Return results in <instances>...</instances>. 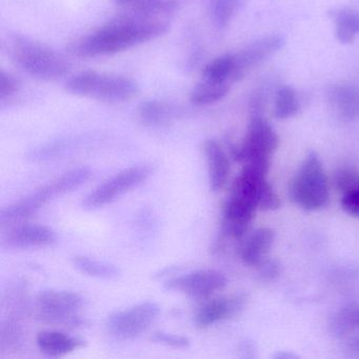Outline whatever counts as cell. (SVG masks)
Wrapping results in <instances>:
<instances>
[{
  "label": "cell",
  "mask_w": 359,
  "mask_h": 359,
  "mask_svg": "<svg viewBox=\"0 0 359 359\" xmlns=\"http://www.w3.org/2000/svg\"><path fill=\"white\" fill-rule=\"evenodd\" d=\"M256 211L257 210L252 205L229 196L222 209V234L233 238H241L247 233Z\"/></svg>",
  "instance_id": "cell-14"
},
{
  "label": "cell",
  "mask_w": 359,
  "mask_h": 359,
  "mask_svg": "<svg viewBox=\"0 0 359 359\" xmlns=\"http://www.w3.org/2000/svg\"><path fill=\"white\" fill-rule=\"evenodd\" d=\"M151 339L156 344L171 346L174 348H186L190 346V340L186 336L165 333V332H155Z\"/></svg>",
  "instance_id": "cell-30"
},
{
  "label": "cell",
  "mask_w": 359,
  "mask_h": 359,
  "mask_svg": "<svg viewBox=\"0 0 359 359\" xmlns=\"http://www.w3.org/2000/svg\"><path fill=\"white\" fill-rule=\"evenodd\" d=\"M203 152L209 171L210 189L212 192H218L228 182L230 161L222 144L215 140H208L203 144Z\"/></svg>",
  "instance_id": "cell-16"
},
{
  "label": "cell",
  "mask_w": 359,
  "mask_h": 359,
  "mask_svg": "<svg viewBox=\"0 0 359 359\" xmlns=\"http://www.w3.org/2000/svg\"><path fill=\"white\" fill-rule=\"evenodd\" d=\"M278 147V136L272 126L262 116L252 115L247 135L241 147H231L235 161L269 171L271 157Z\"/></svg>",
  "instance_id": "cell-5"
},
{
  "label": "cell",
  "mask_w": 359,
  "mask_h": 359,
  "mask_svg": "<svg viewBox=\"0 0 359 359\" xmlns=\"http://www.w3.org/2000/svg\"><path fill=\"white\" fill-rule=\"evenodd\" d=\"M67 90L74 95L104 102H123L138 94V85L129 77L86 71L67 83Z\"/></svg>",
  "instance_id": "cell-3"
},
{
  "label": "cell",
  "mask_w": 359,
  "mask_h": 359,
  "mask_svg": "<svg viewBox=\"0 0 359 359\" xmlns=\"http://www.w3.org/2000/svg\"><path fill=\"white\" fill-rule=\"evenodd\" d=\"M332 331L335 335L344 336L348 331L359 329V306H348L340 311L333 319Z\"/></svg>",
  "instance_id": "cell-29"
},
{
  "label": "cell",
  "mask_w": 359,
  "mask_h": 359,
  "mask_svg": "<svg viewBox=\"0 0 359 359\" xmlns=\"http://www.w3.org/2000/svg\"><path fill=\"white\" fill-rule=\"evenodd\" d=\"M114 3L137 13L157 16L175 11L180 7V0H114Z\"/></svg>",
  "instance_id": "cell-24"
},
{
  "label": "cell",
  "mask_w": 359,
  "mask_h": 359,
  "mask_svg": "<svg viewBox=\"0 0 359 359\" xmlns=\"http://www.w3.org/2000/svg\"><path fill=\"white\" fill-rule=\"evenodd\" d=\"M39 350L50 357H62L83 348L86 341L81 338L74 337L57 331L39 332L36 337Z\"/></svg>",
  "instance_id": "cell-18"
},
{
  "label": "cell",
  "mask_w": 359,
  "mask_h": 359,
  "mask_svg": "<svg viewBox=\"0 0 359 359\" xmlns=\"http://www.w3.org/2000/svg\"><path fill=\"white\" fill-rule=\"evenodd\" d=\"M20 89V81L18 77L11 73L0 72V100H5L7 98L15 95Z\"/></svg>",
  "instance_id": "cell-31"
},
{
  "label": "cell",
  "mask_w": 359,
  "mask_h": 359,
  "mask_svg": "<svg viewBox=\"0 0 359 359\" xmlns=\"http://www.w3.org/2000/svg\"><path fill=\"white\" fill-rule=\"evenodd\" d=\"M169 22L137 13L118 16L91 34L75 39L67 50L79 58L113 55L158 39L169 31Z\"/></svg>",
  "instance_id": "cell-1"
},
{
  "label": "cell",
  "mask_w": 359,
  "mask_h": 359,
  "mask_svg": "<svg viewBox=\"0 0 359 359\" xmlns=\"http://www.w3.org/2000/svg\"><path fill=\"white\" fill-rule=\"evenodd\" d=\"M159 312L161 308L155 302H140L131 308L111 314L107 320V327L117 339H133L154 323Z\"/></svg>",
  "instance_id": "cell-9"
},
{
  "label": "cell",
  "mask_w": 359,
  "mask_h": 359,
  "mask_svg": "<svg viewBox=\"0 0 359 359\" xmlns=\"http://www.w3.org/2000/svg\"><path fill=\"white\" fill-rule=\"evenodd\" d=\"M283 46H285V39L283 36L270 35L249 43L238 53L234 54L233 57H234L235 69L232 79L233 83L241 81L250 69L276 53Z\"/></svg>",
  "instance_id": "cell-11"
},
{
  "label": "cell",
  "mask_w": 359,
  "mask_h": 359,
  "mask_svg": "<svg viewBox=\"0 0 359 359\" xmlns=\"http://www.w3.org/2000/svg\"><path fill=\"white\" fill-rule=\"evenodd\" d=\"M247 300V295L243 293L210 300L197 311L194 317L195 325L203 329L224 319L236 316L245 308Z\"/></svg>",
  "instance_id": "cell-12"
},
{
  "label": "cell",
  "mask_w": 359,
  "mask_h": 359,
  "mask_svg": "<svg viewBox=\"0 0 359 359\" xmlns=\"http://www.w3.org/2000/svg\"><path fill=\"white\" fill-rule=\"evenodd\" d=\"M57 235L52 229L41 224H22L11 229L4 241L18 249L49 247L56 243Z\"/></svg>",
  "instance_id": "cell-15"
},
{
  "label": "cell",
  "mask_w": 359,
  "mask_h": 359,
  "mask_svg": "<svg viewBox=\"0 0 359 359\" xmlns=\"http://www.w3.org/2000/svg\"><path fill=\"white\" fill-rule=\"evenodd\" d=\"M336 37L344 45L352 43L359 34V13L355 10L339 9L333 13Z\"/></svg>",
  "instance_id": "cell-21"
},
{
  "label": "cell",
  "mask_w": 359,
  "mask_h": 359,
  "mask_svg": "<svg viewBox=\"0 0 359 359\" xmlns=\"http://www.w3.org/2000/svg\"><path fill=\"white\" fill-rule=\"evenodd\" d=\"M268 171L245 165L233 182L230 196L235 197L256 210L273 211L280 207V201L266 182Z\"/></svg>",
  "instance_id": "cell-6"
},
{
  "label": "cell",
  "mask_w": 359,
  "mask_h": 359,
  "mask_svg": "<svg viewBox=\"0 0 359 359\" xmlns=\"http://www.w3.org/2000/svg\"><path fill=\"white\" fill-rule=\"evenodd\" d=\"M341 207L346 213L359 217V182L344 192Z\"/></svg>",
  "instance_id": "cell-32"
},
{
  "label": "cell",
  "mask_w": 359,
  "mask_h": 359,
  "mask_svg": "<svg viewBox=\"0 0 359 359\" xmlns=\"http://www.w3.org/2000/svg\"><path fill=\"white\" fill-rule=\"evenodd\" d=\"M72 264L79 272L95 278H116L121 273V269L115 264L102 262V260L93 259L88 256H74L72 258Z\"/></svg>",
  "instance_id": "cell-20"
},
{
  "label": "cell",
  "mask_w": 359,
  "mask_h": 359,
  "mask_svg": "<svg viewBox=\"0 0 359 359\" xmlns=\"http://www.w3.org/2000/svg\"><path fill=\"white\" fill-rule=\"evenodd\" d=\"M274 231L260 228L254 231L243 241L241 248V257L248 266H257L266 258V254L274 243Z\"/></svg>",
  "instance_id": "cell-17"
},
{
  "label": "cell",
  "mask_w": 359,
  "mask_h": 359,
  "mask_svg": "<svg viewBox=\"0 0 359 359\" xmlns=\"http://www.w3.org/2000/svg\"><path fill=\"white\" fill-rule=\"evenodd\" d=\"M92 172L89 168L81 167L72 170L68 173L60 176L57 180L52 182L57 195L66 194L83 186L91 177Z\"/></svg>",
  "instance_id": "cell-27"
},
{
  "label": "cell",
  "mask_w": 359,
  "mask_h": 359,
  "mask_svg": "<svg viewBox=\"0 0 359 359\" xmlns=\"http://www.w3.org/2000/svg\"><path fill=\"white\" fill-rule=\"evenodd\" d=\"M85 299L79 293L60 290H45L36 296L39 315L43 320L60 325L79 327L85 321L77 315Z\"/></svg>",
  "instance_id": "cell-7"
},
{
  "label": "cell",
  "mask_w": 359,
  "mask_h": 359,
  "mask_svg": "<svg viewBox=\"0 0 359 359\" xmlns=\"http://www.w3.org/2000/svg\"><path fill=\"white\" fill-rule=\"evenodd\" d=\"M234 57L231 54L220 56L210 62L205 70L203 76L205 81L214 83H233L232 79L234 74Z\"/></svg>",
  "instance_id": "cell-26"
},
{
  "label": "cell",
  "mask_w": 359,
  "mask_h": 359,
  "mask_svg": "<svg viewBox=\"0 0 359 359\" xmlns=\"http://www.w3.org/2000/svg\"><path fill=\"white\" fill-rule=\"evenodd\" d=\"M260 278L264 281H272L279 276L280 266L276 260L264 259L262 264H258Z\"/></svg>",
  "instance_id": "cell-34"
},
{
  "label": "cell",
  "mask_w": 359,
  "mask_h": 359,
  "mask_svg": "<svg viewBox=\"0 0 359 359\" xmlns=\"http://www.w3.org/2000/svg\"><path fill=\"white\" fill-rule=\"evenodd\" d=\"M138 115L142 123L151 127L167 125L173 119L175 111L165 102L158 100H147L140 104Z\"/></svg>",
  "instance_id": "cell-23"
},
{
  "label": "cell",
  "mask_w": 359,
  "mask_h": 359,
  "mask_svg": "<svg viewBox=\"0 0 359 359\" xmlns=\"http://www.w3.org/2000/svg\"><path fill=\"white\" fill-rule=\"evenodd\" d=\"M335 182L340 191L346 192L348 189L358 184L359 174L352 170H342L336 174Z\"/></svg>",
  "instance_id": "cell-33"
},
{
  "label": "cell",
  "mask_w": 359,
  "mask_h": 359,
  "mask_svg": "<svg viewBox=\"0 0 359 359\" xmlns=\"http://www.w3.org/2000/svg\"><path fill=\"white\" fill-rule=\"evenodd\" d=\"M299 111V102L295 90L289 86L279 88L275 94L273 115L278 119H287L295 116Z\"/></svg>",
  "instance_id": "cell-25"
},
{
  "label": "cell",
  "mask_w": 359,
  "mask_h": 359,
  "mask_svg": "<svg viewBox=\"0 0 359 359\" xmlns=\"http://www.w3.org/2000/svg\"><path fill=\"white\" fill-rule=\"evenodd\" d=\"M241 0H210L212 20L218 28H224L230 22L239 7Z\"/></svg>",
  "instance_id": "cell-28"
},
{
  "label": "cell",
  "mask_w": 359,
  "mask_h": 359,
  "mask_svg": "<svg viewBox=\"0 0 359 359\" xmlns=\"http://www.w3.org/2000/svg\"><path fill=\"white\" fill-rule=\"evenodd\" d=\"M151 174L152 169L148 165L128 168L92 190L83 198L81 205L86 210H96L104 207L146 182Z\"/></svg>",
  "instance_id": "cell-8"
},
{
  "label": "cell",
  "mask_w": 359,
  "mask_h": 359,
  "mask_svg": "<svg viewBox=\"0 0 359 359\" xmlns=\"http://www.w3.org/2000/svg\"><path fill=\"white\" fill-rule=\"evenodd\" d=\"M346 352L350 356L359 357V335L354 336L346 344Z\"/></svg>",
  "instance_id": "cell-35"
},
{
  "label": "cell",
  "mask_w": 359,
  "mask_h": 359,
  "mask_svg": "<svg viewBox=\"0 0 359 359\" xmlns=\"http://www.w3.org/2000/svg\"><path fill=\"white\" fill-rule=\"evenodd\" d=\"M56 195L57 193L53 184L39 189L25 198L20 199L18 203L4 208L0 212V224L5 226L11 222L31 217Z\"/></svg>",
  "instance_id": "cell-13"
},
{
  "label": "cell",
  "mask_w": 359,
  "mask_h": 359,
  "mask_svg": "<svg viewBox=\"0 0 359 359\" xmlns=\"http://www.w3.org/2000/svg\"><path fill=\"white\" fill-rule=\"evenodd\" d=\"M290 198L306 211H316L330 198L329 182L318 155L310 152L290 184Z\"/></svg>",
  "instance_id": "cell-4"
},
{
  "label": "cell",
  "mask_w": 359,
  "mask_h": 359,
  "mask_svg": "<svg viewBox=\"0 0 359 359\" xmlns=\"http://www.w3.org/2000/svg\"><path fill=\"white\" fill-rule=\"evenodd\" d=\"M226 285V278L215 270H196L168 279L165 289L180 292L195 299H205Z\"/></svg>",
  "instance_id": "cell-10"
},
{
  "label": "cell",
  "mask_w": 359,
  "mask_h": 359,
  "mask_svg": "<svg viewBox=\"0 0 359 359\" xmlns=\"http://www.w3.org/2000/svg\"><path fill=\"white\" fill-rule=\"evenodd\" d=\"M327 98L342 118H359V88L350 83H339L330 88Z\"/></svg>",
  "instance_id": "cell-19"
},
{
  "label": "cell",
  "mask_w": 359,
  "mask_h": 359,
  "mask_svg": "<svg viewBox=\"0 0 359 359\" xmlns=\"http://www.w3.org/2000/svg\"><path fill=\"white\" fill-rule=\"evenodd\" d=\"M8 52L16 67L36 79L56 81L70 71V64L62 54L27 36L11 37Z\"/></svg>",
  "instance_id": "cell-2"
},
{
  "label": "cell",
  "mask_w": 359,
  "mask_h": 359,
  "mask_svg": "<svg viewBox=\"0 0 359 359\" xmlns=\"http://www.w3.org/2000/svg\"><path fill=\"white\" fill-rule=\"evenodd\" d=\"M230 91V83H214L203 79L196 85L190 94V100L194 106L203 107L215 104Z\"/></svg>",
  "instance_id": "cell-22"
}]
</instances>
